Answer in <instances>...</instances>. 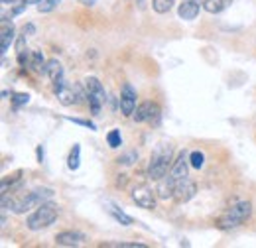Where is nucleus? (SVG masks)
Here are the masks:
<instances>
[{"instance_id":"obj_1","label":"nucleus","mask_w":256,"mask_h":248,"mask_svg":"<svg viewBox=\"0 0 256 248\" xmlns=\"http://www.w3.org/2000/svg\"><path fill=\"white\" fill-rule=\"evenodd\" d=\"M54 197V189H36V191H30V193H20V195H10L4 193L2 195V211H8L12 209L16 215H22V213H28L32 209H38L42 203L50 201Z\"/></svg>"},{"instance_id":"obj_2","label":"nucleus","mask_w":256,"mask_h":248,"mask_svg":"<svg viewBox=\"0 0 256 248\" xmlns=\"http://www.w3.org/2000/svg\"><path fill=\"white\" fill-rule=\"evenodd\" d=\"M172 156H174V150H172L170 144H160L152 152L150 164H148V178L152 182H158L166 174H170V170H172Z\"/></svg>"},{"instance_id":"obj_3","label":"nucleus","mask_w":256,"mask_h":248,"mask_svg":"<svg viewBox=\"0 0 256 248\" xmlns=\"http://www.w3.org/2000/svg\"><path fill=\"white\" fill-rule=\"evenodd\" d=\"M250 213H252L250 201H238V203H234L232 207H228L223 215L217 218V226H219L221 230L236 228V226H240L244 220H248Z\"/></svg>"},{"instance_id":"obj_4","label":"nucleus","mask_w":256,"mask_h":248,"mask_svg":"<svg viewBox=\"0 0 256 248\" xmlns=\"http://www.w3.org/2000/svg\"><path fill=\"white\" fill-rule=\"evenodd\" d=\"M56 218H58V205L46 201L28 217L26 224L30 230H42V228H48L50 224H54Z\"/></svg>"},{"instance_id":"obj_5","label":"nucleus","mask_w":256,"mask_h":248,"mask_svg":"<svg viewBox=\"0 0 256 248\" xmlns=\"http://www.w3.org/2000/svg\"><path fill=\"white\" fill-rule=\"evenodd\" d=\"M85 98L89 100V106H91V112L98 114L104 100H106V93H104V87L102 83L96 79V77H87L85 79Z\"/></svg>"},{"instance_id":"obj_6","label":"nucleus","mask_w":256,"mask_h":248,"mask_svg":"<svg viewBox=\"0 0 256 248\" xmlns=\"http://www.w3.org/2000/svg\"><path fill=\"white\" fill-rule=\"evenodd\" d=\"M54 93H56L58 100H60L64 106L79 104V102H81V98H83V94L79 93V89H77V87L67 85V83L64 81V77H62V79H58V81H54Z\"/></svg>"},{"instance_id":"obj_7","label":"nucleus","mask_w":256,"mask_h":248,"mask_svg":"<svg viewBox=\"0 0 256 248\" xmlns=\"http://www.w3.org/2000/svg\"><path fill=\"white\" fill-rule=\"evenodd\" d=\"M132 116H134L136 122H150V124H154V126H158L162 118V108L158 102L146 100V102H142L140 106H136V110H134Z\"/></svg>"},{"instance_id":"obj_8","label":"nucleus","mask_w":256,"mask_h":248,"mask_svg":"<svg viewBox=\"0 0 256 248\" xmlns=\"http://www.w3.org/2000/svg\"><path fill=\"white\" fill-rule=\"evenodd\" d=\"M156 191H152L146 186H136L132 189V201L142 209H156Z\"/></svg>"},{"instance_id":"obj_9","label":"nucleus","mask_w":256,"mask_h":248,"mask_svg":"<svg viewBox=\"0 0 256 248\" xmlns=\"http://www.w3.org/2000/svg\"><path fill=\"white\" fill-rule=\"evenodd\" d=\"M195 193H197V186L193 184L190 178H184V180H178L174 199H176L178 203H188L190 199L195 197Z\"/></svg>"},{"instance_id":"obj_10","label":"nucleus","mask_w":256,"mask_h":248,"mask_svg":"<svg viewBox=\"0 0 256 248\" xmlns=\"http://www.w3.org/2000/svg\"><path fill=\"white\" fill-rule=\"evenodd\" d=\"M136 91L132 89L130 83L122 85V93H120V110L124 116H132L134 110H136Z\"/></svg>"},{"instance_id":"obj_11","label":"nucleus","mask_w":256,"mask_h":248,"mask_svg":"<svg viewBox=\"0 0 256 248\" xmlns=\"http://www.w3.org/2000/svg\"><path fill=\"white\" fill-rule=\"evenodd\" d=\"M176 186H178V180H176L174 176L166 174L162 180H158V186H156V193H158V197L164 199V201L174 199V195H176Z\"/></svg>"},{"instance_id":"obj_12","label":"nucleus","mask_w":256,"mask_h":248,"mask_svg":"<svg viewBox=\"0 0 256 248\" xmlns=\"http://www.w3.org/2000/svg\"><path fill=\"white\" fill-rule=\"evenodd\" d=\"M85 240H87V236L83 232H79V230H64V232H60L56 236V242L60 246H79Z\"/></svg>"},{"instance_id":"obj_13","label":"nucleus","mask_w":256,"mask_h":248,"mask_svg":"<svg viewBox=\"0 0 256 248\" xmlns=\"http://www.w3.org/2000/svg\"><path fill=\"white\" fill-rule=\"evenodd\" d=\"M199 10H201V2L199 0H184L180 4V8H178V14H180V18L190 22V20H195L199 16Z\"/></svg>"},{"instance_id":"obj_14","label":"nucleus","mask_w":256,"mask_h":248,"mask_svg":"<svg viewBox=\"0 0 256 248\" xmlns=\"http://www.w3.org/2000/svg\"><path fill=\"white\" fill-rule=\"evenodd\" d=\"M14 42V26L8 24V20H2V30H0V54L4 56Z\"/></svg>"},{"instance_id":"obj_15","label":"nucleus","mask_w":256,"mask_h":248,"mask_svg":"<svg viewBox=\"0 0 256 248\" xmlns=\"http://www.w3.org/2000/svg\"><path fill=\"white\" fill-rule=\"evenodd\" d=\"M170 176H174L176 180H184V178H188V160H186V154H180V158L172 164Z\"/></svg>"},{"instance_id":"obj_16","label":"nucleus","mask_w":256,"mask_h":248,"mask_svg":"<svg viewBox=\"0 0 256 248\" xmlns=\"http://www.w3.org/2000/svg\"><path fill=\"white\" fill-rule=\"evenodd\" d=\"M230 4H232V0H205V2H203V8H205L209 14H219V12L226 10Z\"/></svg>"},{"instance_id":"obj_17","label":"nucleus","mask_w":256,"mask_h":248,"mask_svg":"<svg viewBox=\"0 0 256 248\" xmlns=\"http://www.w3.org/2000/svg\"><path fill=\"white\" fill-rule=\"evenodd\" d=\"M30 67H32L34 71H38V73L46 75L48 62L44 60V54H42V52H32V54H30Z\"/></svg>"},{"instance_id":"obj_18","label":"nucleus","mask_w":256,"mask_h":248,"mask_svg":"<svg viewBox=\"0 0 256 248\" xmlns=\"http://www.w3.org/2000/svg\"><path fill=\"white\" fill-rule=\"evenodd\" d=\"M46 75L52 79V81H58L64 77V67L58 60H50L48 62V67H46Z\"/></svg>"},{"instance_id":"obj_19","label":"nucleus","mask_w":256,"mask_h":248,"mask_svg":"<svg viewBox=\"0 0 256 248\" xmlns=\"http://www.w3.org/2000/svg\"><path fill=\"white\" fill-rule=\"evenodd\" d=\"M79 164H81V148L75 144L73 150H71V154H69V160H67V168L69 170H77Z\"/></svg>"},{"instance_id":"obj_20","label":"nucleus","mask_w":256,"mask_h":248,"mask_svg":"<svg viewBox=\"0 0 256 248\" xmlns=\"http://www.w3.org/2000/svg\"><path fill=\"white\" fill-rule=\"evenodd\" d=\"M152 8L158 14H166L174 8V0H152Z\"/></svg>"},{"instance_id":"obj_21","label":"nucleus","mask_w":256,"mask_h":248,"mask_svg":"<svg viewBox=\"0 0 256 248\" xmlns=\"http://www.w3.org/2000/svg\"><path fill=\"white\" fill-rule=\"evenodd\" d=\"M106 142H108V146H110L112 150L120 148V146H122V136H120V130H110V132L106 134Z\"/></svg>"},{"instance_id":"obj_22","label":"nucleus","mask_w":256,"mask_h":248,"mask_svg":"<svg viewBox=\"0 0 256 248\" xmlns=\"http://www.w3.org/2000/svg\"><path fill=\"white\" fill-rule=\"evenodd\" d=\"M110 211V215L116 218L120 224H124V226H128V224H132V217H128L124 211H120V209H116V207H110L108 209Z\"/></svg>"},{"instance_id":"obj_23","label":"nucleus","mask_w":256,"mask_h":248,"mask_svg":"<svg viewBox=\"0 0 256 248\" xmlns=\"http://www.w3.org/2000/svg\"><path fill=\"white\" fill-rule=\"evenodd\" d=\"M190 164H192V168H195V170H201V168H203V164H205V156L195 150V152L190 154Z\"/></svg>"},{"instance_id":"obj_24","label":"nucleus","mask_w":256,"mask_h":248,"mask_svg":"<svg viewBox=\"0 0 256 248\" xmlns=\"http://www.w3.org/2000/svg\"><path fill=\"white\" fill-rule=\"evenodd\" d=\"M28 102H30V94H26V93L12 94V104H14V108H20V106H24V104H28Z\"/></svg>"},{"instance_id":"obj_25","label":"nucleus","mask_w":256,"mask_h":248,"mask_svg":"<svg viewBox=\"0 0 256 248\" xmlns=\"http://www.w3.org/2000/svg\"><path fill=\"white\" fill-rule=\"evenodd\" d=\"M58 4H60V0H42V2L38 4V10L46 14V12H52V10H54Z\"/></svg>"},{"instance_id":"obj_26","label":"nucleus","mask_w":256,"mask_h":248,"mask_svg":"<svg viewBox=\"0 0 256 248\" xmlns=\"http://www.w3.org/2000/svg\"><path fill=\"white\" fill-rule=\"evenodd\" d=\"M136 160H138V154H136V152H128L126 156L118 158L116 162H118V164H122V166H130V164H134Z\"/></svg>"},{"instance_id":"obj_27","label":"nucleus","mask_w":256,"mask_h":248,"mask_svg":"<svg viewBox=\"0 0 256 248\" xmlns=\"http://www.w3.org/2000/svg\"><path fill=\"white\" fill-rule=\"evenodd\" d=\"M67 120H71V122H75V124H81V126L91 128V130H96V124H93L91 120H81V118H67Z\"/></svg>"},{"instance_id":"obj_28","label":"nucleus","mask_w":256,"mask_h":248,"mask_svg":"<svg viewBox=\"0 0 256 248\" xmlns=\"http://www.w3.org/2000/svg\"><path fill=\"white\" fill-rule=\"evenodd\" d=\"M36 152H38V160H40V162H44V148H42V146H38V150H36Z\"/></svg>"},{"instance_id":"obj_29","label":"nucleus","mask_w":256,"mask_h":248,"mask_svg":"<svg viewBox=\"0 0 256 248\" xmlns=\"http://www.w3.org/2000/svg\"><path fill=\"white\" fill-rule=\"evenodd\" d=\"M81 4H83V6H95L96 0H81Z\"/></svg>"},{"instance_id":"obj_30","label":"nucleus","mask_w":256,"mask_h":248,"mask_svg":"<svg viewBox=\"0 0 256 248\" xmlns=\"http://www.w3.org/2000/svg\"><path fill=\"white\" fill-rule=\"evenodd\" d=\"M24 34H34V26L30 24V26H24Z\"/></svg>"},{"instance_id":"obj_31","label":"nucleus","mask_w":256,"mask_h":248,"mask_svg":"<svg viewBox=\"0 0 256 248\" xmlns=\"http://www.w3.org/2000/svg\"><path fill=\"white\" fill-rule=\"evenodd\" d=\"M136 4H138L140 8H144V4H146V0H136Z\"/></svg>"},{"instance_id":"obj_32","label":"nucleus","mask_w":256,"mask_h":248,"mask_svg":"<svg viewBox=\"0 0 256 248\" xmlns=\"http://www.w3.org/2000/svg\"><path fill=\"white\" fill-rule=\"evenodd\" d=\"M26 2H28V4H40L42 0H26Z\"/></svg>"},{"instance_id":"obj_33","label":"nucleus","mask_w":256,"mask_h":248,"mask_svg":"<svg viewBox=\"0 0 256 248\" xmlns=\"http://www.w3.org/2000/svg\"><path fill=\"white\" fill-rule=\"evenodd\" d=\"M12 2H16V0H2V4H12Z\"/></svg>"},{"instance_id":"obj_34","label":"nucleus","mask_w":256,"mask_h":248,"mask_svg":"<svg viewBox=\"0 0 256 248\" xmlns=\"http://www.w3.org/2000/svg\"><path fill=\"white\" fill-rule=\"evenodd\" d=\"M199 2H201V4H203V2H205V0H199Z\"/></svg>"}]
</instances>
